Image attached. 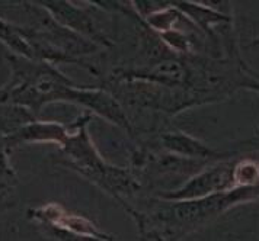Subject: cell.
<instances>
[{"mask_svg":"<svg viewBox=\"0 0 259 241\" xmlns=\"http://www.w3.org/2000/svg\"><path fill=\"white\" fill-rule=\"evenodd\" d=\"M92 119L91 112L82 111L69 124L70 135L59 149V159L56 161L114 198L119 205L130 204L131 199L142 195V182L133 170L114 166L101 156L89 134V122Z\"/></svg>","mask_w":259,"mask_h":241,"instance_id":"cell-1","label":"cell"},{"mask_svg":"<svg viewBox=\"0 0 259 241\" xmlns=\"http://www.w3.org/2000/svg\"><path fill=\"white\" fill-rule=\"evenodd\" d=\"M11 76L0 86V104H15L39 115L51 104H71L79 86L61 70L47 61L6 53Z\"/></svg>","mask_w":259,"mask_h":241,"instance_id":"cell-2","label":"cell"},{"mask_svg":"<svg viewBox=\"0 0 259 241\" xmlns=\"http://www.w3.org/2000/svg\"><path fill=\"white\" fill-rule=\"evenodd\" d=\"M39 5L60 25L96 44L101 50L114 46V42L111 41L109 35L104 32L98 19L95 18V6L92 2L51 0V2H39Z\"/></svg>","mask_w":259,"mask_h":241,"instance_id":"cell-3","label":"cell"},{"mask_svg":"<svg viewBox=\"0 0 259 241\" xmlns=\"http://www.w3.org/2000/svg\"><path fill=\"white\" fill-rule=\"evenodd\" d=\"M232 172H233L232 163L220 161L207 169L200 170L175 190L156 194L154 198L166 199V201H189V199H200L219 192L230 190L233 189Z\"/></svg>","mask_w":259,"mask_h":241,"instance_id":"cell-4","label":"cell"},{"mask_svg":"<svg viewBox=\"0 0 259 241\" xmlns=\"http://www.w3.org/2000/svg\"><path fill=\"white\" fill-rule=\"evenodd\" d=\"M70 105L80 106L83 111H88L94 116H98L114 126L121 128L128 134L130 138L134 137V125L131 122L128 112L117 98L104 87L79 84L73 93Z\"/></svg>","mask_w":259,"mask_h":241,"instance_id":"cell-5","label":"cell"},{"mask_svg":"<svg viewBox=\"0 0 259 241\" xmlns=\"http://www.w3.org/2000/svg\"><path fill=\"white\" fill-rule=\"evenodd\" d=\"M28 221L34 222L36 227L39 225H50V227H59L63 230L74 231L80 234H89L105 240H115L114 235L109 232L102 231L94 221L83 217L80 214L71 212L67 208L60 204L50 202L41 207H32L26 211Z\"/></svg>","mask_w":259,"mask_h":241,"instance_id":"cell-6","label":"cell"},{"mask_svg":"<svg viewBox=\"0 0 259 241\" xmlns=\"http://www.w3.org/2000/svg\"><path fill=\"white\" fill-rule=\"evenodd\" d=\"M153 147L192 160L214 161L229 156L227 153L211 149L205 142L179 129H165L163 132L157 134L153 138Z\"/></svg>","mask_w":259,"mask_h":241,"instance_id":"cell-7","label":"cell"},{"mask_svg":"<svg viewBox=\"0 0 259 241\" xmlns=\"http://www.w3.org/2000/svg\"><path fill=\"white\" fill-rule=\"evenodd\" d=\"M174 6L182 15H185L201 34L210 36L212 42L219 44V34L217 29L222 31H232L233 18L223 9L214 8V3H204V2H175Z\"/></svg>","mask_w":259,"mask_h":241,"instance_id":"cell-8","label":"cell"},{"mask_svg":"<svg viewBox=\"0 0 259 241\" xmlns=\"http://www.w3.org/2000/svg\"><path fill=\"white\" fill-rule=\"evenodd\" d=\"M70 135L69 124H63L57 121H42L36 119L28 124L16 134L6 138L9 149L16 150L24 146H35V144H53L61 147Z\"/></svg>","mask_w":259,"mask_h":241,"instance_id":"cell-9","label":"cell"},{"mask_svg":"<svg viewBox=\"0 0 259 241\" xmlns=\"http://www.w3.org/2000/svg\"><path fill=\"white\" fill-rule=\"evenodd\" d=\"M36 119H39L38 115L25 106L0 104V137H11Z\"/></svg>","mask_w":259,"mask_h":241,"instance_id":"cell-10","label":"cell"},{"mask_svg":"<svg viewBox=\"0 0 259 241\" xmlns=\"http://www.w3.org/2000/svg\"><path fill=\"white\" fill-rule=\"evenodd\" d=\"M0 44L6 46L8 53L34 60L32 48L25 38L22 26L5 16H0Z\"/></svg>","mask_w":259,"mask_h":241,"instance_id":"cell-11","label":"cell"},{"mask_svg":"<svg viewBox=\"0 0 259 241\" xmlns=\"http://www.w3.org/2000/svg\"><path fill=\"white\" fill-rule=\"evenodd\" d=\"M11 153L6 138L0 137V190L13 192L18 186V173L11 163Z\"/></svg>","mask_w":259,"mask_h":241,"instance_id":"cell-12","label":"cell"},{"mask_svg":"<svg viewBox=\"0 0 259 241\" xmlns=\"http://www.w3.org/2000/svg\"><path fill=\"white\" fill-rule=\"evenodd\" d=\"M233 189L255 187L259 183V163L253 160H242L233 164Z\"/></svg>","mask_w":259,"mask_h":241,"instance_id":"cell-13","label":"cell"},{"mask_svg":"<svg viewBox=\"0 0 259 241\" xmlns=\"http://www.w3.org/2000/svg\"><path fill=\"white\" fill-rule=\"evenodd\" d=\"M36 228L46 238L51 241H117L105 240V238H99V237L89 235V234H80V232L63 230L59 227H50V225H39Z\"/></svg>","mask_w":259,"mask_h":241,"instance_id":"cell-14","label":"cell"},{"mask_svg":"<svg viewBox=\"0 0 259 241\" xmlns=\"http://www.w3.org/2000/svg\"><path fill=\"white\" fill-rule=\"evenodd\" d=\"M15 205H16V201H15L13 192L0 190V212H5L8 209H12Z\"/></svg>","mask_w":259,"mask_h":241,"instance_id":"cell-15","label":"cell"},{"mask_svg":"<svg viewBox=\"0 0 259 241\" xmlns=\"http://www.w3.org/2000/svg\"><path fill=\"white\" fill-rule=\"evenodd\" d=\"M249 46H250V48H259V36L258 38H255V39L250 42V45Z\"/></svg>","mask_w":259,"mask_h":241,"instance_id":"cell-16","label":"cell"}]
</instances>
